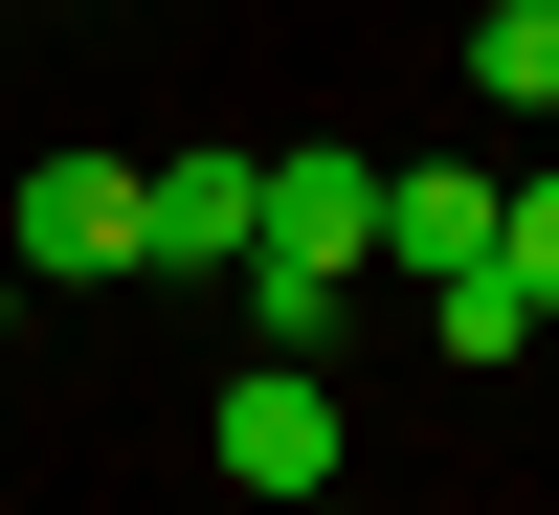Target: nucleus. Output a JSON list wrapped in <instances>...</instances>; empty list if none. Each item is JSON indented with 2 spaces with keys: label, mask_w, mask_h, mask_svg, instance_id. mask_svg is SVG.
Returning a JSON list of instances; mask_svg holds the SVG:
<instances>
[{
  "label": "nucleus",
  "mask_w": 559,
  "mask_h": 515,
  "mask_svg": "<svg viewBox=\"0 0 559 515\" xmlns=\"http://www.w3.org/2000/svg\"><path fill=\"white\" fill-rule=\"evenodd\" d=\"M292 515H336V493H292Z\"/></svg>",
  "instance_id": "9"
},
{
  "label": "nucleus",
  "mask_w": 559,
  "mask_h": 515,
  "mask_svg": "<svg viewBox=\"0 0 559 515\" xmlns=\"http://www.w3.org/2000/svg\"><path fill=\"white\" fill-rule=\"evenodd\" d=\"M224 493H336V382H313V359H247V382H224Z\"/></svg>",
  "instance_id": "2"
},
{
  "label": "nucleus",
  "mask_w": 559,
  "mask_h": 515,
  "mask_svg": "<svg viewBox=\"0 0 559 515\" xmlns=\"http://www.w3.org/2000/svg\"><path fill=\"white\" fill-rule=\"evenodd\" d=\"M23 292H90V269H134V157H23Z\"/></svg>",
  "instance_id": "3"
},
{
  "label": "nucleus",
  "mask_w": 559,
  "mask_h": 515,
  "mask_svg": "<svg viewBox=\"0 0 559 515\" xmlns=\"http://www.w3.org/2000/svg\"><path fill=\"white\" fill-rule=\"evenodd\" d=\"M492 269H515V292L559 314V157H537V179H492Z\"/></svg>",
  "instance_id": "7"
},
{
  "label": "nucleus",
  "mask_w": 559,
  "mask_h": 515,
  "mask_svg": "<svg viewBox=\"0 0 559 515\" xmlns=\"http://www.w3.org/2000/svg\"><path fill=\"white\" fill-rule=\"evenodd\" d=\"M247 224H269V157H224V134L134 157V269H247Z\"/></svg>",
  "instance_id": "1"
},
{
  "label": "nucleus",
  "mask_w": 559,
  "mask_h": 515,
  "mask_svg": "<svg viewBox=\"0 0 559 515\" xmlns=\"http://www.w3.org/2000/svg\"><path fill=\"white\" fill-rule=\"evenodd\" d=\"M426 337L448 359H537V292H515V269H426Z\"/></svg>",
  "instance_id": "5"
},
{
  "label": "nucleus",
  "mask_w": 559,
  "mask_h": 515,
  "mask_svg": "<svg viewBox=\"0 0 559 515\" xmlns=\"http://www.w3.org/2000/svg\"><path fill=\"white\" fill-rule=\"evenodd\" d=\"M0 337H23V269H0Z\"/></svg>",
  "instance_id": "8"
},
{
  "label": "nucleus",
  "mask_w": 559,
  "mask_h": 515,
  "mask_svg": "<svg viewBox=\"0 0 559 515\" xmlns=\"http://www.w3.org/2000/svg\"><path fill=\"white\" fill-rule=\"evenodd\" d=\"M471 90H492V113H559V0H492V23H471Z\"/></svg>",
  "instance_id": "6"
},
{
  "label": "nucleus",
  "mask_w": 559,
  "mask_h": 515,
  "mask_svg": "<svg viewBox=\"0 0 559 515\" xmlns=\"http://www.w3.org/2000/svg\"><path fill=\"white\" fill-rule=\"evenodd\" d=\"M537 134H559V113H537Z\"/></svg>",
  "instance_id": "10"
},
{
  "label": "nucleus",
  "mask_w": 559,
  "mask_h": 515,
  "mask_svg": "<svg viewBox=\"0 0 559 515\" xmlns=\"http://www.w3.org/2000/svg\"><path fill=\"white\" fill-rule=\"evenodd\" d=\"M381 269H403V292H426V269H492V179L471 157H403L381 179Z\"/></svg>",
  "instance_id": "4"
}]
</instances>
